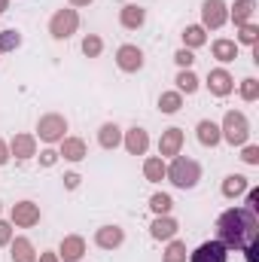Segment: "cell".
<instances>
[{"label": "cell", "mask_w": 259, "mask_h": 262, "mask_svg": "<svg viewBox=\"0 0 259 262\" xmlns=\"http://www.w3.org/2000/svg\"><path fill=\"white\" fill-rule=\"evenodd\" d=\"M217 241L226 250H244L253 241H259V216H253L247 207H229L217 220Z\"/></svg>", "instance_id": "cell-1"}, {"label": "cell", "mask_w": 259, "mask_h": 262, "mask_svg": "<svg viewBox=\"0 0 259 262\" xmlns=\"http://www.w3.org/2000/svg\"><path fill=\"white\" fill-rule=\"evenodd\" d=\"M165 177L177 189H192V186H198V180H201V165L195 159H189V156H174Z\"/></svg>", "instance_id": "cell-2"}, {"label": "cell", "mask_w": 259, "mask_h": 262, "mask_svg": "<svg viewBox=\"0 0 259 262\" xmlns=\"http://www.w3.org/2000/svg\"><path fill=\"white\" fill-rule=\"evenodd\" d=\"M220 137H223L226 143H232V146H244L247 137H250V122H247V116H244L241 110H229V113L223 116Z\"/></svg>", "instance_id": "cell-3"}, {"label": "cell", "mask_w": 259, "mask_h": 262, "mask_svg": "<svg viewBox=\"0 0 259 262\" xmlns=\"http://www.w3.org/2000/svg\"><path fill=\"white\" fill-rule=\"evenodd\" d=\"M76 28H79V12H76L73 6H61V9H55L52 18H49V34H52L55 40H67V37H73Z\"/></svg>", "instance_id": "cell-4"}, {"label": "cell", "mask_w": 259, "mask_h": 262, "mask_svg": "<svg viewBox=\"0 0 259 262\" xmlns=\"http://www.w3.org/2000/svg\"><path fill=\"white\" fill-rule=\"evenodd\" d=\"M64 131H67V119L61 113H46L37 122V137L43 143H61L64 140Z\"/></svg>", "instance_id": "cell-5"}, {"label": "cell", "mask_w": 259, "mask_h": 262, "mask_svg": "<svg viewBox=\"0 0 259 262\" xmlns=\"http://www.w3.org/2000/svg\"><path fill=\"white\" fill-rule=\"evenodd\" d=\"M226 21H229L226 0H204L201 3V28L204 31H220Z\"/></svg>", "instance_id": "cell-6"}, {"label": "cell", "mask_w": 259, "mask_h": 262, "mask_svg": "<svg viewBox=\"0 0 259 262\" xmlns=\"http://www.w3.org/2000/svg\"><path fill=\"white\" fill-rule=\"evenodd\" d=\"M207 92H210L213 98L232 95V92H235V76H232L226 67H213V70L207 73Z\"/></svg>", "instance_id": "cell-7"}, {"label": "cell", "mask_w": 259, "mask_h": 262, "mask_svg": "<svg viewBox=\"0 0 259 262\" xmlns=\"http://www.w3.org/2000/svg\"><path fill=\"white\" fill-rule=\"evenodd\" d=\"M12 226H18V229H31V226H37L40 223V204H34V201H18V204H12Z\"/></svg>", "instance_id": "cell-8"}, {"label": "cell", "mask_w": 259, "mask_h": 262, "mask_svg": "<svg viewBox=\"0 0 259 262\" xmlns=\"http://www.w3.org/2000/svg\"><path fill=\"white\" fill-rule=\"evenodd\" d=\"M55 253H58L61 262H82V256H85V238L82 235H64Z\"/></svg>", "instance_id": "cell-9"}, {"label": "cell", "mask_w": 259, "mask_h": 262, "mask_svg": "<svg viewBox=\"0 0 259 262\" xmlns=\"http://www.w3.org/2000/svg\"><path fill=\"white\" fill-rule=\"evenodd\" d=\"M183 128H165L162 131V137H159V156L162 159H174V156H180V149H183Z\"/></svg>", "instance_id": "cell-10"}, {"label": "cell", "mask_w": 259, "mask_h": 262, "mask_svg": "<svg viewBox=\"0 0 259 262\" xmlns=\"http://www.w3.org/2000/svg\"><path fill=\"white\" fill-rule=\"evenodd\" d=\"M116 64H119L122 73H137V70L143 67V52H140L134 43H125V46L116 49Z\"/></svg>", "instance_id": "cell-11"}, {"label": "cell", "mask_w": 259, "mask_h": 262, "mask_svg": "<svg viewBox=\"0 0 259 262\" xmlns=\"http://www.w3.org/2000/svg\"><path fill=\"white\" fill-rule=\"evenodd\" d=\"M229 259V250L213 238V241H204L201 247H195V253H189V262H226Z\"/></svg>", "instance_id": "cell-12"}, {"label": "cell", "mask_w": 259, "mask_h": 262, "mask_svg": "<svg viewBox=\"0 0 259 262\" xmlns=\"http://www.w3.org/2000/svg\"><path fill=\"white\" fill-rule=\"evenodd\" d=\"M122 241H125L122 226H101V229L95 232V244H98L101 250H116V247H122Z\"/></svg>", "instance_id": "cell-13"}, {"label": "cell", "mask_w": 259, "mask_h": 262, "mask_svg": "<svg viewBox=\"0 0 259 262\" xmlns=\"http://www.w3.org/2000/svg\"><path fill=\"white\" fill-rule=\"evenodd\" d=\"M177 220L171 216V213H162V216H156L153 220V226H149V235L156 238V241H171V238H177Z\"/></svg>", "instance_id": "cell-14"}, {"label": "cell", "mask_w": 259, "mask_h": 262, "mask_svg": "<svg viewBox=\"0 0 259 262\" xmlns=\"http://www.w3.org/2000/svg\"><path fill=\"white\" fill-rule=\"evenodd\" d=\"M122 143H125V149H128L131 156H146V149H149V134L134 125V128L122 131Z\"/></svg>", "instance_id": "cell-15"}, {"label": "cell", "mask_w": 259, "mask_h": 262, "mask_svg": "<svg viewBox=\"0 0 259 262\" xmlns=\"http://www.w3.org/2000/svg\"><path fill=\"white\" fill-rule=\"evenodd\" d=\"M9 156H15V159H34L37 156V137L34 134H15L9 140Z\"/></svg>", "instance_id": "cell-16"}, {"label": "cell", "mask_w": 259, "mask_h": 262, "mask_svg": "<svg viewBox=\"0 0 259 262\" xmlns=\"http://www.w3.org/2000/svg\"><path fill=\"white\" fill-rule=\"evenodd\" d=\"M58 156H61L64 162H82V159L89 156L85 140H82V137H64L61 146H58Z\"/></svg>", "instance_id": "cell-17"}, {"label": "cell", "mask_w": 259, "mask_h": 262, "mask_svg": "<svg viewBox=\"0 0 259 262\" xmlns=\"http://www.w3.org/2000/svg\"><path fill=\"white\" fill-rule=\"evenodd\" d=\"M143 21H146V9H143V6H137V3H125V6L119 9V25H122V28L137 31V28H143Z\"/></svg>", "instance_id": "cell-18"}, {"label": "cell", "mask_w": 259, "mask_h": 262, "mask_svg": "<svg viewBox=\"0 0 259 262\" xmlns=\"http://www.w3.org/2000/svg\"><path fill=\"white\" fill-rule=\"evenodd\" d=\"M210 52H213V58H217L220 64H229V61L238 58V43L229 40V37H220V40L210 43Z\"/></svg>", "instance_id": "cell-19"}, {"label": "cell", "mask_w": 259, "mask_h": 262, "mask_svg": "<svg viewBox=\"0 0 259 262\" xmlns=\"http://www.w3.org/2000/svg\"><path fill=\"white\" fill-rule=\"evenodd\" d=\"M195 137H198V143L201 146H217L223 137H220V125L213 122V119H201L198 125H195Z\"/></svg>", "instance_id": "cell-20"}, {"label": "cell", "mask_w": 259, "mask_h": 262, "mask_svg": "<svg viewBox=\"0 0 259 262\" xmlns=\"http://www.w3.org/2000/svg\"><path fill=\"white\" fill-rule=\"evenodd\" d=\"M253 12H256V0H235V6L229 9V18L235 21V28L253 21Z\"/></svg>", "instance_id": "cell-21"}, {"label": "cell", "mask_w": 259, "mask_h": 262, "mask_svg": "<svg viewBox=\"0 0 259 262\" xmlns=\"http://www.w3.org/2000/svg\"><path fill=\"white\" fill-rule=\"evenodd\" d=\"M9 250H12V262H37V250H34L31 238H12Z\"/></svg>", "instance_id": "cell-22"}, {"label": "cell", "mask_w": 259, "mask_h": 262, "mask_svg": "<svg viewBox=\"0 0 259 262\" xmlns=\"http://www.w3.org/2000/svg\"><path fill=\"white\" fill-rule=\"evenodd\" d=\"M165 174H168V165H165L162 156H149V159H143V177H146L149 183H162Z\"/></svg>", "instance_id": "cell-23"}, {"label": "cell", "mask_w": 259, "mask_h": 262, "mask_svg": "<svg viewBox=\"0 0 259 262\" xmlns=\"http://www.w3.org/2000/svg\"><path fill=\"white\" fill-rule=\"evenodd\" d=\"M98 143H101L104 149H116V146L122 143V128H119L116 122H104V125L98 128Z\"/></svg>", "instance_id": "cell-24"}, {"label": "cell", "mask_w": 259, "mask_h": 262, "mask_svg": "<svg viewBox=\"0 0 259 262\" xmlns=\"http://www.w3.org/2000/svg\"><path fill=\"white\" fill-rule=\"evenodd\" d=\"M247 189H250V180L244 174H229L223 180V195L226 198H238V195H244Z\"/></svg>", "instance_id": "cell-25"}, {"label": "cell", "mask_w": 259, "mask_h": 262, "mask_svg": "<svg viewBox=\"0 0 259 262\" xmlns=\"http://www.w3.org/2000/svg\"><path fill=\"white\" fill-rule=\"evenodd\" d=\"M180 37H183V49H198V46L207 43V31H204L201 25H189Z\"/></svg>", "instance_id": "cell-26"}, {"label": "cell", "mask_w": 259, "mask_h": 262, "mask_svg": "<svg viewBox=\"0 0 259 262\" xmlns=\"http://www.w3.org/2000/svg\"><path fill=\"white\" fill-rule=\"evenodd\" d=\"M183 107V95L180 92H162L159 95V110L162 113H177Z\"/></svg>", "instance_id": "cell-27"}, {"label": "cell", "mask_w": 259, "mask_h": 262, "mask_svg": "<svg viewBox=\"0 0 259 262\" xmlns=\"http://www.w3.org/2000/svg\"><path fill=\"white\" fill-rule=\"evenodd\" d=\"M177 92H180V95H183V92H186V95H195V92H198V76L192 73V67L177 73Z\"/></svg>", "instance_id": "cell-28"}, {"label": "cell", "mask_w": 259, "mask_h": 262, "mask_svg": "<svg viewBox=\"0 0 259 262\" xmlns=\"http://www.w3.org/2000/svg\"><path fill=\"white\" fill-rule=\"evenodd\" d=\"M162 262H186V244H183V241H177V238H171V241H168V247H165Z\"/></svg>", "instance_id": "cell-29"}, {"label": "cell", "mask_w": 259, "mask_h": 262, "mask_svg": "<svg viewBox=\"0 0 259 262\" xmlns=\"http://www.w3.org/2000/svg\"><path fill=\"white\" fill-rule=\"evenodd\" d=\"M235 43H244V46H256L259 43V25H253V21H247V25H241L238 28V40Z\"/></svg>", "instance_id": "cell-30"}, {"label": "cell", "mask_w": 259, "mask_h": 262, "mask_svg": "<svg viewBox=\"0 0 259 262\" xmlns=\"http://www.w3.org/2000/svg\"><path fill=\"white\" fill-rule=\"evenodd\" d=\"M171 207H174V198L165 195V192H156V195L149 198V210H153L156 216H162V213H171Z\"/></svg>", "instance_id": "cell-31"}, {"label": "cell", "mask_w": 259, "mask_h": 262, "mask_svg": "<svg viewBox=\"0 0 259 262\" xmlns=\"http://www.w3.org/2000/svg\"><path fill=\"white\" fill-rule=\"evenodd\" d=\"M18 46H21V34H18L15 28L0 31V55H3V52H12V49H18Z\"/></svg>", "instance_id": "cell-32"}, {"label": "cell", "mask_w": 259, "mask_h": 262, "mask_svg": "<svg viewBox=\"0 0 259 262\" xmlns=\"http://www.w3.org/2000/svg\"><path fill=\"white\" fill-rule=\"evenodd\" d=\"M238 95H241V101H256L259 98V79L253 76H247V79H241V85H238Z\"/></svg>", "instance_id": "cell-33"}, {"label": "cell", "mask_w": 259, "mask_h": 262, "mask_svg": "<svg viewBox=\"0 0 259 262\" xmlns=\"http://www.w3.org/2000/svg\"><path fill=\"white\" fill-rule=\"evenodd\" d=\"M82 52H85L89 58H98V55L104 52V40H101L98 34H89V37H82Z\"/></svg>", "instance_id": "cell-34"}, {"label": "cell", "mask_w": 259, "mask_h": 262, "mask_svg": "<svg viewBox=\"0 0 259 262\" xmlns=\"http://www.w3.org/2000/svg\"><path fill=\"white\" fill-rule=\"evenodd\" d=\"M174 61L180 64V70H189V67L195 64V55H192V49H177V52H174Z\"/></svg>", "instance_id": "cell-35"}, {"label": "cell", "mask_w": 259, "mask_h": 262, "mask_svg": "<svg viewBox=\"0 0 259 262\" xmlns=\"http://www.w3.org/2000/svg\"><path fill=\"white\" fill-rule=\"evenodd\" d=\"M58 159H61V156H58V149H52V146L40 152V165H43V168H52V165H55Z\"/></svg>", "instance_id": "cell-36"}, {"label": "cell", "mask_w": 259, "mask_h": 262, "mask_svg": "<svg viewBox=\"0 0 259 262\" xmlns=\"http://www.w3.org/2000/svg\"><path fill=\"white\" fill-rule=\"evenodd\" d=\"M241 159H244L247 165H259V146H253V143H244V152H241Z\"/></svg>", "instance_id": "cell-37"}, {"label": "cell", "mask_w": 259, "mask_h": 262, "mask_svg": "<svg viewBox=\"0 0 259 262\" xmlns=\"http://www.w3.org/2000/svg\"><path fill=\"white\" fill-rule=\"evenodd\" d=\"M9 241H12V223L0 220V247H9Z\"/></svg>", "instance_id": "cell-38"}, {"label": "cell", "mask_w": 259, "mask_h": 262, "mask_svg": "<svg viewBox=\"0 0 259 262\" xmlns=\"http://www.w3.org/2000/svg\"><path fill=\"white\" fill-rule=\"evenodd\" d=\"M253 216H259V189H247V204H244Z\"/></svg>", "instance_id": "cell-39"}, {"label": "cell", "mask_w": 259, "mask_h": 262, "mask_svg": "<svg viewBox=\"0 0 259 262\" xmlns=\"http://www.w3.org/2000/svg\"><path fill=\"white\" fill-rule=\"evenodd\" d=\"M79 180H82V177H79L76 171H70V174H64V189H76V186H79Z\"/></svg>", "instance_id": "cell-40"}, {"label": "cell", "mask_w": 259, "mask_h": 262, "mask_svg": "<svg viewBox=\"0 0 259 262\" xmlns=\"http://www.w3.org/2000/svg\"><path fill=\"white\" fill-rule=\"evenodd\" d=\"M6 162H9V143H6V140L0 137V168H3Z\"/></svg>", "instance_id": "cell-41"}, {"label": "cell", "mask_w": 259, "mask_h": 262, "mask_svg": "<svg viewBox=\"0 0 259 262\" xmlns=\"http://www.w3.org/2000/svg\"><path fill=\"white\" fill-rule=\"evenodd\" d=\"M37 262H61V259H58V253H55V250H46V253H40V256H37Z\"/></svg>", "instance_id": "cell-42"}, {"label": "cell", "mask_w": 259, "mask_h": 262, "mask_svg": "<svg viewBox=\"0 0 259 262\" xmlns=\"http://www.w3.org/2000/svg\"><path fill=\"white\" fill-rule=\"evenodd\" d=\"M67 3H70V6H73V9H76V6H89V3H92V0H67Z\"/></svg>", "instance_id": "cell-43"}, {"label": "cell", "mask_w": 259, "mask_h": 262, "mask_svg": "<svg viewBox=\"0 0 259 262\" xmlns=\"http://www.w3.org/2000/svg\"><path fill=\"white\" fill-rule=\"evenodd\" d=\"M9 9V0H0V12H6Z\"/></svg>", "instance_id": "cell-44"}, {"label": "cell", "mask_w": 259, "mask_h": 262, "mask_svg": "<svg viewBox=\"0 0 259 262\" xmlns=\"http://www.w3.org/2000/svg\"><path fill=\"white\" fill-rule=\"evenodd\" d=\"M0 210H3V204H0Z\"/></svg>", "instance_id": "cell-45"}]
</instances>
